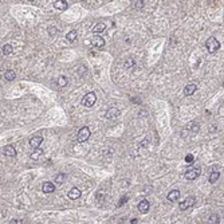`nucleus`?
Returning <instances> with one entry per match:
<instances>
[{"instance_id": "f257e3e1", "label": "nucleus", "mask_w": 224, "mask_h": 224, "mask_svg": "<svg viewBox=\"0 0 224 224\" xmlns=\"http://www.w3.org/2000/svg\"><path fill=\"white\" fill-rule=\"evenodd\" d=\"M205 46H207V50H208L211 54H213L216 50L220 48V43H219V40H217V39H215V38L207 39Z\"/></svg>"}, {"instance_id": "f03ea898", "label": "nucleus", "mask_w": 224, "mask_h": 224, "mask_svg": "<svg viewBox=\"0 0 224 224\" xmlns=\"http://www.w3.org/2000/svg\"><path fill=\"white\" fill-rule=\"evenodd\" d=\"M95 101H97L95 93H87L83 97V99H82V105L86 106V108H91L95 103Z\"/></svg>"}, {"instance_id": "7ed1b4c3", "label": "nucleus", "mask_w": 224, "mask_h": 224, "mask_svg": "<svg viewBox=\"0 0 224 224\" xmlns=\"http://www.w3.org/2000/svg\"><path fill=\"white\" fill-rule=\"evenodd\" d=\"M90 138V129L87 126H83L81 130L78 132V141L79 142H86Z\"/></svg>"}, {"instance_id": "20e7f679", "label": "nucleus", "mask_w": 224, "mask_h": 224, "mask_svg": "<svg viewBox=\"0 0 224 224\" xmlns=\"http://www.w3.org/2000/svg\"><path fill=\"white\" fill-rule=\"evenodd\" d=\"M200 175H201L200 168H192L185 173V178H188V180H195V178H197Z\"/></svg>"}, {"instance_id": "39448f33", "label": "nucleus", "mask_w": 224, "mask_h": 224, "mask_svg": "<svg viewBox=\"0 0 224 224\" xmlns=\"http://www.w3.org/2000/svg\"><path fill=\"white\" fill-rule=\"evenodd\" d=\"M195 201H196V199L193 197V196H191V197H186L185 200H183L180 203V210H183V211L188 210L189 207H192L193 204H195Z\"/></svg>"}, {"instance_id": "423d86ee", "label": "nucleus", "mask_w": 224, "mask_h": 224, "mask_svg": "<svg viewBox=\"0 0 224 224\" xmlns=\"http://www.w3.org/2000/svg\"><path fill=\"white\" fill-rule=\"evenodd\" d=\"M91 44H93V47H95L97 50H101L105 46V39L101 38V36H94L93 40H91Z\"/></svg>"}, {"instance_id": "0eeeda50", "label": "nucleus", "mask_w": 224, "mask_h": 224, "mask_svg": "<svg viewBox=\"0 0 224 224\" xmlns=\"http://www.w3.org/2000/svg\"><path fill=\"white\" fill-rule=\"evenodd\" d=\"M42 191H43L44 193H53L54 191H55V185H54L53 183H50V181H46V183H43V185H42Z\"/></svg>"}, {"instance_id": "6e6552de", "label": "nucleus", "mask_w": 224, "mask_h": 224, "mask_svg": "<svg viewBox=\"0 0 224 224\" xmlns=\"http://www.w3.org/2000/svg\"><path fill=\"white\" fill-rule=\"evenodd\" d=\"M42 142H43V137L42 136H35L30 140V145H31L32 148H39Z\"/></svg>"}, {"instance_id": "1a4fd4ad", "label": "nucleus", "mask_w": 224, "mask_h": 224, "mask_svg": "<svg viewBox=\"0 0 224 224\" xmlns=\"http://www.w3.org/2000/svg\"><path fill=\"white\" fill-rule=\"evenodd\" d=\"M149 208H150V204H149L148 200H141L140 204H138V211L141 213H146L149 211Z\"/></svg>"}, {"instance_id": "9d476101", "label": "nucleus", "mask_w": 224, "mask_h": 224, "mask_svg": "<svg viewBox=\"0 0 224 224\" xmlns=\"http://www.w3.org/2000/svg\"><path fill=\"white\" fill-rule=\"evenodd\" d=\"M81 195H82L81 189L77 188V186H74L70 192H69V197H70L71 200H77V199H79V197H81Z\"/></svg>"}, {"instance_id": "9b49d317", "label": "nucleus", "mask_w": 224, "mask_h": 224, "mask_svg": "<svg viewBox=\"0 0 224 224\" xmlns=\"http://www.w3.org/2000/svg\"><path fill=\"white\" fill-rule=\"evenodd\" d=\"M118 114H119V110L117 108H111V109H109L108 111H106V118L108 119H114V118H117L118 117Z\"/></svg>"}, {"instance_id": "f8f14e48", "label": "nucleus", "mask_w": 224, "mask_h": 224, "mask_svg": "<svg viewBox=\"0 0 224 224\" xmlns=\"http://www.w3.org/2000/svg\"><path fill=\"white\" fill-rule=\"evenodd\" d=\"M54 7L56 9H59V11H64V9H67L69 4H67L66 0H56L55 3H54Z\"/></svg>"}, {"instance_id": "ddd939ff", "label": "nucleus", "mask_w": 224, "mask_h": 224, "mask_svg": "<svg viewBox=\"0 0 224 224\" xmlns=\"http://www.w3.org/2000/svg\"><path fill=\"white\" fill-rule=\"evenodd\" d=\"M180 199V191L178 189H173L171 192L168 193V200L169 201H176Z\"/></svg>"}, {"instance_id": "4468645a", "label": "nucleus", "mask_w": 224, "mask_h": 224, "mask_svg": "<svg viewBox=\"0 0 224 224\" xmlns=\"http://www.w3.org/2000/svg\"><path fill=\"white\" fill-rule=\"evenodd\" d=\"M196 91V85L195 83H189L185 86V89H184V94H185L186 97L188 95H192L193 93Z\"/></svg>"}, {"instance_id": "2eb2a0df", "label": "nucleus", "mask_w": 224, "mask_h": 224, "mask_svg": "<svg viewBox=\"0 0 224 224\" xmlns=\"http://www.w3.org/2000/svg\"><path fill=\"white\" fill-rule=\"evenodd\" d=\"M4 154L9 156V157H15V156H16V149H15V146H12V145L6 146V148H4Z\"/></svg>"}, {"instance_id": "dca6fc26", "label": "nucleus", "mask_w": 224, "mask_h": 224, "mask_svg": "<svg viewBox=\"0 0 224 224\" xmlns=\"http://www.w3.org/2000/svg\"><path fill=\"white\" fill-rule=\"evenodd\" d=\"M42 156H43V150H42V149H39V148H36L35 150L31 153V158H32V160H39Z\"/></svg>"}, {"instance_id": "f3484780", "label": "nucleus", "mask_w": 224, "mask_h": 224, "mask_svg": "<svg viewBox=\"0 0 224 224\" xmlns=\"http://www.w3.org/2000/svg\"><path fill=\"white\" fill-rule=\"evenodd\" d=\"M105 30H106L105 23H98V24H95V26H94L93 32H95V34H101V32H103Z\"/></svg>"}, {"instance_id": "a211bd4d", "label": "nucleus", "mask_w": 224, "mask_h": 224, "mask_svg": "<svg viewBox=\"0 0 224 224\" xmlns=\"http://www.w3.org/2000/svg\"><path fill=\"white\" fill-rule=\"evenodd\" d=\"M15 77H16V74H15L14 70H7L6 73H4V78H6L7 81H14Z\"/></svg>"}, {"instance_id": "6ab92c4d", "label": "nucleus", "mask_w": 224, "mask_h": 224, "mask_svg": "<svg viewBox=\"0 0 224 224\" xmlns=\"http://www.w3.org/2000/svg\"><path fill=\"white\" fill-rule=\"evenodd\" d=\"M12 46L11 44H4L3 48H1V51H3V55H11L12 54Z\"/></svg>"}, {"instance_id": "aec40b11", "label": "nucleus", "mask_w": 224, "mask_h": 224, "mask_svg": "<svg viewBox=\"0 0 224 224\" xmlns=\"http://www.w3.org/2000/svg\"><path fill=\"white\" fill-rule=\"evenodd\" d=\"M219 177H220V173H219V172H212V173L210 175V178H208V180H210L211 184H213L219 180Z\"/></svg>"}, {"instance_id": "412c9836", "label": "nucleus", "mask_w": 224, "mask_h": 224, "mask_svg": "<svg viewBox=\"0 0 224 224\" xmlns=\"http://www.w3.org/2000/svg\"><path fill=\"white\" fill-rule=\"evenodd\" d=\"M77 35H78V34H77V31H75V30H73V31H70V32H69V34L66 35V39H67L69 42H74V40L77 39Z\"/></svg>"}, {"instance_id": "4be33fe9", "label": "nucleus", "mask_w": 224, "mask_h": 224, "mask_svg": "<svg viewBox=\"0 0 224 224\" xmlns=\"http://www.w3.org/2000/svg\"><path fill=\"white\" fill-rule=\"evenodd\" d=\"M64 180H66V175H64V173H59V175H56V177H55V183L56 184H63Z\"/></svg>"}, {"instance_id": "5701e85b", "label": "nucleus", "mask_w": 224, "mask_h": 224, "mask_svg": "<svg viewBox=\"0 0 224 224\" xmlns=\"http://www.w3.org/2000/svg\"><path fill=\"white\" fill-rule=\"evenodd\" d=\"M125 69H132L133 66H136V61H133V59H129V61H126L125 62Z\"/></svg>"}, {"instance_id": "b1692460", "label": "nucleus", "mask_w": 224, "mask_h": 224, "mask_svg": "<svg viewBox=\"0 0 224 224\" xmlns=\"http://www.w3.org/2000/svg\"><path fill=\"white\" fill-rule=\"evenodd\" d=\"M58 85L61 86V87H64V86L67 85V78L66 77H61V78L58 79Z\"/></svg>"}, {"instance_id": "393cba45", "label": "nucleus", "mask_w": 224, "mask_h": 224, "mask_svg": "<svg viewBox=\"0 0 224 224\" xmlns=\"http://www.w3.org/2000/svg\"><path fill=\"white\" fill-rule=\"evenodd\" d=\"M210 220L212 221V223H219V216H217V215H212V216H210Z\"/></svg>"}, {"instance_id": "a878e982", "label": "nucleus", "mask_w": 224, "mask_h": 224, "mask_svg": "<svg viewBox=\"0 0 224 224\" xmlns=\"http://www.w3.org/2000/svg\"><path fill=\"white\" fill-rule=\"evenodd\" d=\"M193 160H195V158H193V156L192 154H188V156H186L185 157V163H193Z\"/></svg>"}, {"instance_id": "bb28decb", "label": "nucleus", "mask_w": 224, "mask_h": 224, "mask_svg": "<svg viewBox=\"0 0 224 224\" xmlns=\"http://www.w3.org/2000/svg\"><path fill=\"white\" fill-rule=\"evenodd\" d=\"M126 201H128V197H122V199H121V201H119V204H118V205L121 207L124 203H126Z\"/></svg>"}, {"instance_id": "cd10ccee", "label": "nucleus", "mask_w": 224, "mask_h": 224, "mask_svg": "<svg viewBox=\"0 0 224 224\" xmlns=\"http://www.w3.org/2000/svg\"><path fill=\"white\" fill-rule=\"evenodd\" d=\"M48 32H50V34H55L56 28H55V27H51V30H48Z\"/></svg>"}, {"instance_id": "c85d7f7f", "label": "nucleus", "mask_w": 224, "mask_h": 224, "mask_svg": "<svg viewBox=\"0 0 224 224\" xmlns=\"http://www.w3.org/2000/svg\"><path fill=\"white\" fill-rule=\"evenodd\" d=\"M9 223H12V224H16V223H22V220H16V219H14V220H11Z\"/></svg>"}, {"instance_id": "c756f323", "label": "nucleus", "mask_w": 224, "mask_h": 224, "mask_svg": "<svg viewBox=\"0 0 224 224\" xmlns=\"http://www.w3.org/2000/svg\"><path fill=\"white\" fill-rule=\"evenodd\" d=\"M137 221H138V220H137V219H132V220H130V223H132V224H136Z\"/></svg>"}]
</instances>
